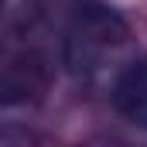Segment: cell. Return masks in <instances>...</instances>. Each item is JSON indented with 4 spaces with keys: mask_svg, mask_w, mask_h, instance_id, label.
Instances as JSON below:
<instances>
[{
    "mask_svg": "<svg viewBox=\"0 0 147 147\" xmlns=\"http://www.w3.org/2000/svg\"><path fill=\"white\" fill-rule=\"evenodd\" d=\"M127 45H130L127 21L103 3H86L75 10L65 31V65L75 79L96 82L120 65Z\"/></svg>",
    "mask_w": 147,
    "mask_h": 147,
    "instance_id": "cell-1",
    "label": "cell"
},
{
    "mask_svg": "<svg viewBox=\"0 0 147 147\" xmlns=\"http://www.w3.org/2000/svg\"><path fill=\"white\" fill-rule=\"evenodd\" d=\"M113 106L127 123L147 130V58H137L120 69L113 82Z\"/></svg>",
    "mask_w": 147,
    "mask_h": 147,
    "instance_id": "cell-2",
    "label": "cell"
},
{
    "mask_svg": "<svg viewBox=\"0 0 147 147\" xmlns=\"http://www.w3.org/2000/svg\"><path fill=\"white\" fill-rule=\"evenodd\" d=\"M0 7H3V0H0Z\"/></svg>",
    "mask_w": 147,
    "mask_h": 147,
    "instance_id": "cell-3",
    "label": "cell"
}]
</instances>
